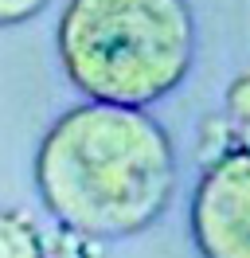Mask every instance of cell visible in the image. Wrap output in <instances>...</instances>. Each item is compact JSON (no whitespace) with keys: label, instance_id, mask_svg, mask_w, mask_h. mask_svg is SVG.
Listing matches in <instances>:
<instances>
[{"label":"cell","instance_id":"5b68a950","mask_svg":"<svg viewBox=\"0 0 250 258\" xmlns=\"http://www.w3.org/2000/svg\"><path fill=\"white\" fill-rule=\"evenodd\" d=\"M51 0H0V28H20L43 12Z\"/></svg>","mask_w":250,"mask_h":258},{"label":"cell","instance_id":"8992f818","mask_svg":"<svg viewBox=\"0 0 250 258\" xmlns=\"http://www.w3.org/2000/svg\"><path fill=\"white\" fill-rule=\"evenodd\" d=\"M227 106H231L234 125H246V75H238L227 90Z\"/></svg>","mask_w":250,"mask_h":258},{"label":"cell","instance_id":"277c9868","mask_svg":"<svg viewBox=\"0 0 250 258\" xmlns=\"http://www.w3.org/2000/svg\"><path fill=\"white\" fill-rule=\"evenodd\" d=\"M43 254V235L24 211L0 208V258H35Z\"/></svg>","mask_w":250,"mask_h":258},{"label":"cell","instance_id":"3957f363","mask_svg":"<svg viewBox=\"0 0 250 258\" xmlns=\"http://www.w3.org/2000/svg\"><path fill=\"white\" fill-rule=\"evenodd\" d=\"M192 242L203 258L250 254V153L234 141L203 172L192 196Z\"/></svg>","mask_w":250,"mask_h":258},{"label":"cell","instance_id":"6da1fadb","mask_svg":"<svg viewBox=\"0 0 250 258\" xmlns=\"http://www.w3.org/2000/svg\"><path fill=\"white\" fill-rule=\"evenodd\" d=\"M43 208L90 242L141 235L176 196L168 129L141 106L82 102L51 121L31 161Z\"/></svg>","mask_w":250,"mask_h":258},{"label":"cell","instance_id":"7a4b0ae2","mask_svg":"<svg viewBox=\"0 0 250 258\" xmlns=\"http://www.w3.org/2000/svg\"><path fill=\"white\" fill-rule=\"evenodd\" d=\"M55 47L82 98L149 110L196 63V16L188 0H67Z\"/></svg>","mask_w":250,"mask_h":258}]
</instances>
